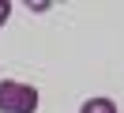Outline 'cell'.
<instances>
[{
  "label": "cell",
  "mask_w": 124,
  "mask_h": 113,
  "mask_svg": "<svg viewBox=\"0 0 124 113\" xmlns=\"http://www.w3.org/2000/svg\"><path fill=\"white\" fill-rule=\"evenodd\" d=\"M79 113H116V102L113 98H90L79 105Z\"/></svg>",
  "instance_id": "obj_2"
},
{
  "label": "cell",
  "mask_w": 124,
  "mask_h": 113,
  "mask_svg": "<svg viewBox=\"0 0 124 113\" xmlns=\"http://www.w3.org/2000/svg\"><path fill=\"white\" fill-rule=\"evenodd\" d=\"M8 19H11V4H8V0H0V26H4Z\"/></svg>",
  "instance_id": "obj_3"
},
{
  "label": "cell",
  "mask_w": 124,
  "mask_h": 113,
  "mask_svg": "<svg viewBox=\"0 0 124 113\" xmlns=\"http://www.w3.org/2000/svg\"><path fill=\"white\" fill-rule=\"evenodd\" d=\"M0 113H38V90L19 79H0Z\"/></svg>",
  "instance_id": "obj_1"
}]
</instances>
